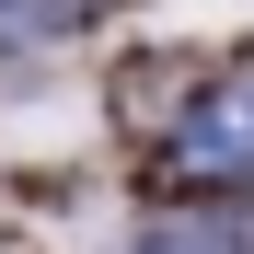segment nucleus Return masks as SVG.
I'll return each mask as SVG.
<instances>
[{
  "label": "nucleus",
  "instance_id": "nucleus-1",
  "mask_svg": "<svg viewBox=\"0 0 254 254\" xmlns=\"http://www.w3.org/2000/svg\"><path fill=\"white\" fill-rule=\"evenodd\" d=\"M162 185H174L185 208H208V196H254V69L208 81V93L174 116V139H162Z\"/></svg>",
  "mask_w": 254,
  "mask_h": 254
},
{
  "label": "nucleus",
  "instance_id": "nucleus-2",
  "mask_svg": "<svg viewBox=\"0 0 254 254\" xmlns=\"http://www.w3.org/2000/svg\"><path fill=\"white\" fill-rule=\"evenodd\" d=\"M127 254H243V231L220 220V208H174V220H150Z\"/></svg>",
  "mask_w": 254,
  "mask_h": 254
}]
</instances>
